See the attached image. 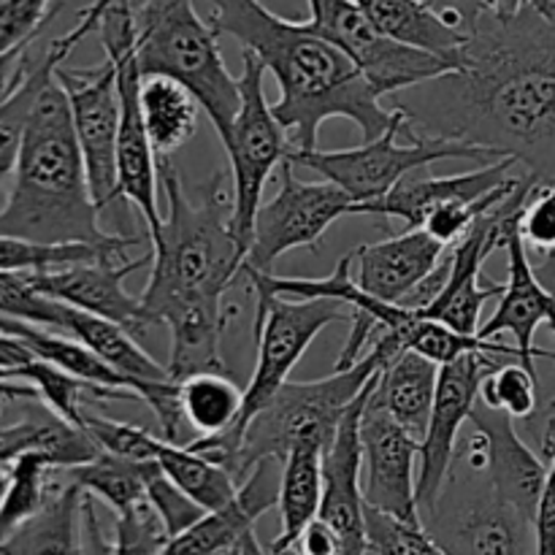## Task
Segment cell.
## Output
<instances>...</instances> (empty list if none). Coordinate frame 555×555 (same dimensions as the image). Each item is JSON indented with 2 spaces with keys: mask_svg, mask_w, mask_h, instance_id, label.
<instances>
[{
  "mask_svg": "<svg viewBox=\"0 0 555 555\" xmlns=\"http://www.w3.org/2000/svg\"><path fill=\"white\" fill-rule=\"evenodd\" d=\"M396 98L417 135L482 146L555 184V30L526 5L482 14L453 70Z\"/></svg>",
  "mask_w": 555,
  "mask_h": 555,
  "instance_id": "6da1fadb",
  "label": "cell"
},
{
  "mask_svg": "<svg viewBox=\"0 0 555 555\" xmlns=\"http://www.w3.org/2000/svg\"><path fill=\"white\" fill-rule=\"evenodd\" d=\"M217 36H233L271 70L280 101L271 106L276 122L291 133L293 150H318L323 122L347 117L363 141H374L393 122V108L379 95L347 54L320 38L307 22L271 14L260 0H206Z\"/></svg>",
  "mask_w": 555,
  "mask_h": 555,
  "instance_id": "7a4b0ae2",
  "label": "cell"
},
{
  "mask_svg": "<svg viewBox=\"0 0 555 555\" xmlns=\"http://www.w3.org/2000/svg\"><path fill=\"white\" fill-rule=\"evenodd\" d=\"M157 182L166 190L168 217L150 238L152 276L141 304L152 323L163 325L184 304L222 301L242 280L249 249L236 233L225 173L188 188L171 157H157Z\"/></svg>",
  "mask_w": 555,
  "mask_h": 555,
  "instance_id": "3957f363",
  "label": "cell"
},
{
  "mask_svg": "<svg viewBox=\"0 0 555 555\" xmlns=\"http://www.w3.org/2000/svg\"><path fill=\"white\" fill-rule=\"evenodd\" d=\"M14 184L0 209V236L33 244H117V233L98 225L95 201L85 157L76 141L68 98L57 79H49L27 119Z\"/></svg>",
  "mask_w": 555,
  "mask_h": 555,
  "instance_id": "277c9868",
  "label": "cell"
},
{
  "mask_svg": "<svg viewBox=\"0 0 555 555\" xmlns=\"http://www.w3.org/2000/svg\"><path fill=\"white\" fill-rule=\"evenodd\" d=\"M135 60L141 76H166L198 101L220 141L242 108V87L225 68L217 33L193 0H144L135 5Z\"/></svg>",
  "mask_w": 555,
  "mask_h": 555,
  "instance_id": "5b68a950",
  "label": "cell"
},
{
  "mask_svg": "<svg viewBox=\"0 0 555 555\" xmlns=\"http://www.w3.org/2000/svg\"><path fill=\"white\" fill-rule=\"evenodd\" d=\"M383 372L379 356L366 358L345 372L314 383H285L274 399L247 421L233 444L231 475L242 486L260 461H285L298 448H323L334 442L345 412L361 399Z\"/></svg>",
  "mask_w": 555,
  "mask_h": 555,
  "instance_id": "8992f818",
  "label": "cell"
},
{
  "mask_svg": "<svg viewBox=\"0 0 555 555\" xmlns=\"http://www.w3.org/2000/svg\"><path fill=\"white\" fill-rule=\"evenodd\" d=\"M345 320V304L328 301V298H269L255 304V347H258V363L244 388V412L242 421L233 431L217 434V437H201L188 442L198 453L209 455L220 466L231 472L233 444L238 431L247 426L253 415H258L266 404L276 396V390L287 383L304 352L309 350L320 331Z\"/></svg>",
  "mask_w": 555,
  "mask_h": 555,
  "instance_id": "52a82bcc",
  "label": "cell"
},
{
  "mask_svg": "<svg viewBox=\"0 0 555 555\" xmlns=\"http://www.w3.org/2000/svg\"><path fill=\"white\" fill-rule=\"evenodd\" d=\"M406 125L410 122H406L404 108H393V122L374 141H363L361 146H352V150L334 152L293 150L291 146L285 160L291 166H301L320 173L325 182L339 184L347 195H352L356 204H369V201L383 198L404 177H410V173L421 171V168L431 166L437 160H448V157H455V160L477 157L482 163L502 160V157L482 150V146L461 144V141L426 139V135L417 133L412 139V144L401 146L399 133L406 130Z\"/></svg>",
  "mask_w": 555,
  "mask_h": 555,
  "instance_id": "ba28073f",
  "label": "cell"
},
{
  "mask_svg": "<svg viewBox=\"0 0 555 555\" xmlns=\"http://www.w3.org/2000/svg\"><path fill=\"white\" fill-rule=\"evenodd\" d=\"M106 60L117 68L119 90V139H117V182L119 198H128L144 217L150 238L163 228L157 206V157L141 112V70L135 60V9L130 0L108 5L98 22Z\"/></svg>",
  "mask_w": 555,
  "mask_h": 555,
  "instance_id": "9c48e42d",
  "label": "cell"
},
{
  "mask_svg": "<svg viewBox=\"0 0 555 555\" xmlns=\"http://www.w3.org/2000/svg\"><path fill=\"white\" fill-rule=\"evenodd\" d=\"M421 520L448 555H537L534 524L509 507L486 475L466 480L453 469L439 502Z\"/></svg>",
  "mask_w": 555,
  "mask_h": 555,
  "instance_id": "30bf717a",
  "label": "cell"
},
{
  "mask_svg": "<svg viewBox=\"0 0 555 555\" xmlns=\"http://www.w3.org/2000/svg\"><path fill=\"white\" fill-rule=\"evenodd\" d=\"M263 79V63L244 49L242 76H238L242 108H238L231 135H228V141H222V146H225L228 160H231L233 222H236V233L247 244V249L249 238H253L255 215H258L260 201H263L266 182L291 152V146H287L291 135L276 122L274 112L266 101Z\"/></svg>",
  "mask_w": 555,
  "mask_h": 555,
  "instance_id": "8fae6325",
  "label": "cell"
},
{
  "mask_svg": "<svg viewBox=\"0 0 555 555\" xmlns=\"http://www.w3.org/2000/svg\"><path fill=\"white\" fill-rule=\"evenodd\" d=\"M309 30L347 54L379 98L399 95L453 70L448 60L379 33L352 0H309Z\"/></svg>",
  "mask_w": 555,
  "mask_h": 555,
  "instance_id": "7c38bea8",
  "label": "cell"
},
{
  "mask_svg": "<svg viewBox=\"0 0 555 555\" xmlns=\"http://www.w3.org/2000/svg\"><path fill=\"white\" fill-rule=\"evenodd\" d=\"M282 184L276 195L260 204L253 222L247 263L249 269L274 274V263L293 249H318L323 233L339 217L352 215V195L334 182H301L296 166L282 163Z\"/></svg>",
  "mask_w": 555,
  "mask_h": 555,
  "instance_id": "4fadbf2b",
  "label": "cell"
},
{
  "mask_svg": "<svg viewBox=\"0 0 555 555\" xmlns=\"http://www.w3.org/2000/svg\"><path fill=\"white\" fill-rule=\"evenodd\" d=\"M507 361L509 358L472 352V356L439 366L437 399H434L431 421H428V431L421 442V459H417V507H421V515L434 509L450 475H453L459 434L480 401L482 379Z\"/></svg>",
  "mask_w": 555,
  "mask_h": 555,
  "instance_id": "5bb4252c",
  "label": "cell"
},
{
  "mask_svg": "<svg viewBox=\"0 0 555 555\" xmlns=\"http://www.w3.org/2000/svg\"><path fill=\"white\" fill-rule=\"evenodd\" d=\"M54 79L63 87L74 119L76 141L85 157L92 201L98 211L119 198L117 139H119V90L117 68L103 63L98 68L70 70L60 65Z\"/></svg>",
  "mask_w": 555,
  "mask_h": 555,
  "instance_id": "9a60e30c",
  "label": "cell"
},
{
  "mask_svg": "<svg viewBox=\"0 0 555 555\" xmlns=\"http://www.w3.org/2000/svg\"><path fill=\"white\" fill-rule=\"evenodd\" d=\"M361 444L363 472H366L363 475L366 507L404 520V524L423 526L415 477L421 442L406 428H401L388 412L366 401L361 417Z\"/></svg>",
  "mask_w": 555,
  "mask_h": 555,
  "instance_id": "2e32d148",
  "label": "cell"
},
{
  "mask_svg": "<svg viewBox=\"0 0 555 555\" xmlns=\"http://www.w3.org/2000/svg\"><path fill=\"white\" fill-rule=\"evenodd\" d=\"M146 263L152 266V253L135 260L101 258L92 260V263H76L68 269L27 276L41 296L79 309V312L95 314L108 323L122 325L125 331L139 336L146 328H155V323H152L141 298H133L125 291V280Z\"/></svg>",
  "mask_w": 555,
  "mask_h": 555,
  "instance_id": "e0dca14e",
  "label": "cell"
},
{
  "mask_svg": "<svg viewBox=\"0 0 555 555\" xmlns=\"http://www.w3.org/2000/svg\"><path fill=\"white\" fill-rule=\"evenodd\" d=\"M379 374L372 379L361 399L345 412L334 442L323 455V502L318 518L328 524L339 534L347 555H366V502H363V444H361V417L372 388Z\"/></svg>",
  "mask_w": 555,
  "mask_h": 555,
  "instance_id": "ac0fdd59",
  "label": "cell"
},
{
  "mask_svg": "<svg viewBox=\"0 0 555 555\" xmlns=\"http://www.w3.org/2000/svg\"><path fill=\"white\" fill-rule=\"evenodd\" d=\"M280 461H260L225 507L206 513L198 524L168 540L163 555H228L236 551L255 534V524L280 504Z\"/></svg>",
  "mask_w": 555,
  "mask_h": 555,
  "instance_id": "d6986e66",
  "label": "cell"
},
{
  "mask_svg": "<svg viewBox=\"0 0 555 555\" xmlns=\"http://www.w3.org/2000/svg\"><path fill=\"white\" fill-rule=\"evenodd\" d=\"M0 555H112L98 526L95 504L63 475L47 507L5 542Z\"/></svg>",
  "mask_w": 555,
  "mask_h": 555,
  "instance_id": "ffe728a7",
  "label": "cell"
},
{
  "mask_svg": "<svg viewBox=\"0 0 555 555\" xmlns=\"http://www.w3.org/2000/svg\"><path fill=\"white\" fill-rule=\"evenodd\" d=\"M469 421L486 444V477L491 488L509 507L524 513L534 524L537 507H540L547 482L545 461H540V455H534V450L518 437L513 417L507 412L491 410L482 401H477Z\"/></svg>",
  "mask_w": 555,
  "mask_h": 555,
  "instance_id": "44dd1931",
  "label": "cell"
},
{
  "mask_svg": "<svg viewBox=\"0 0 555 555\" xmlns=\"http://www.w3.org/2000/svg\"><path fill=\"white\" fill-rule=\"evenodd\" d=\"M504 249H507V282H504V291L499 296L496 312L482 325L477 336L491 341L499 334H509L520 352V363L537 372V358H547V361L555 358V352L537 350L534 347L537 331H540L542 323H547V314H551V293L537 276L529 249H526L524 236H520V225L513 228Z\"/></svg>",
  "mask_w": 555,
  "mask_h": 555,
  "instance_id": "7402d4cb",
  "label": "cell"
},
{
  "mask_svg": "<svg viewBox=\"0 0 555 555\" xmlns=\"http://www.w3.org/2000/svg\"><path fill=\"white\" fill-rule=\"evenodd\" d=\"M513 166H518L513 157H502V160L486 163L477 171L459 173V177H421L415 171L401 179L383 198L352 206V215L396 217V220H404L410 231L423 228L428 215L437 211L439 206L459 204V201H482L493 190L507 184L513 179L509 177Z\"/></svg>",
  "mask_w": 555,
  "mask_h": 555,
  "instance_id": "603a6c76",
  "label": "cell"
},
{
  "mask_svg": "<svg viewBox=\"0 0 555 555\" xmlns=\"http://www.w3.org/2000/svg\"><path fill=\"white\" fill-rule=\"evenodd\" d=\"M444 255V244L428 236L423 228H412L385 242L361 244L352 253V269L363 293L385 304H401L426 276L437 271Z\"/></svg>",
  "mask_w": 555,
  "mask_h": 555,
  "instance_id": "cb8c5ba5",
  "label": "cell"
},
{
  "mask_svg": "<svg viewBox=\"0 0 555 555\" xmlns=\"http://www.w3.org/2000/svg\"><path fill=\"white\" fill-rule=\"evenodd\" d=\"M233 318H238V307L222 301L184 304L168 314L163 325L171 331L166 366L171 383H184L195 374H228L220 345Z\"/></svg>",
  "mask_w": 555,
  "mask_h": 555,
  "instance_id": "d4e9b609",
  "label": "cell"
},
{
  "mask_svg": "<svg viewBox=\"0 0 555 555\" xmlns=\"http://www.w3.org/2000/svg\"><path fill=\"white\" fill-rule=\"evenodd\" d=\"M437 363L423 358L421 352L406 350L379 372V379L369 401L388 412L417 442H423L428 431V421H431L434 399H437Z\"/></svg>",
  "mask_w": 555,
  "mask_h": 555,
  "instance_id": "484cf974",
  "label": "cell"
},
{
  "mask_svg": "<svg viewBox=\"0 0 555 555\" xmlns=\"http://www.w3.org/2000/svg\"><path fill=\"white\" fill-rule=\"evenodd\" d=\"M372 20L379 33L404 47L437 54L450 65H459V54L469 36L450 27L437 11L421 0H352Z\"/></svg>",
  "mask_w": 555,
  "mask_h": 555,
  "instance_id": "4316f807",
  "label": "cell"
},
{
  "mask_svg": "<svg viewBox=\"0 0 555 555\" xmlns=\"http://www.w3.org/2000/svg\"><path fill=\"white\" fill-rule=\"evenodd\" d=\"M198 101L166 76H141V112L155 157H171L198 130Z\"/></svg>",
  "mask_w": 555,
  "mask_h": 555,
  "instance_id": "83f0119b",
  "label": "cell"
},
{
  "mask_svg": "<svg viewBox=\"0 0 555 555\" xmlns=\"http://www.w3.org/2000/svg\"><path fill=\"white\" fill-rule=\"evenodd\" d=\"M323 448H298L282 461L280 534L269 547L296 545L301 531L318 518L323 502Z\"/></svg>",
  "mask_w": 555,
  "mask_h": 555,
  "instance_id": "f1b7e54d",
  "label": "cell"
},
{
  "mask_svg": "<svg viewBox=\"0 0 555 555\" xmlns=\"http://www.w3.org/2000/svg\"><path fill=\"white\" fill-rule=\"evenodd\" d=\"M60 472L41 453H25L0 469V542L47 507L60 486Z\"/></svg>",
  "mask_w": 555,
  "mask_h": 555,
  "instance_id": "f546056e",
  "label": "cell"
},
{
  "mask_svg": "<svg viewBox=\"0 0 555 555\" xmlns=\"http://www.w3.org/2000/svg\"><path fill=\"white\" fill-rule=\"evenodd\" d=\"M9 379H25L33 390H36L38 401L54 415L63 417L65 423L76 428H85V410L87 404H108V401H141L139 396L125 393V390L103 388V385L87 383V379L65 374L60 369L49 366V363L33 358L16 372L3 374Z\"/></svg>",
  "mask_w": 555,
  "mask_h": 555,
  "instance_id": "4dcf8cb0",
  "label": "cell"
},
{
  "mask_svg": "<svg viewBox=\"0 0 555 555\" xmlns=\"http://www.w3.org/2000/svg\"><path fill=\"white\" fill-rule=\"evenodd\" d=\"M155 464L204 513H215V509L225 507L238 491V482L233 480V475L225 466L193 450L190 444H173L160 439Z\"/></svg>",
  "mask_w": 555,
  "mask_h": 555,
  "instance_id": "1f68e13d",
  "label": "cell"
},
{
  "mask_svg": "<svg viewBox=\"0 0 555 555\" xmlns=\"http://www.w3.org/2000/svg\"><path fill=\"white\" fill-rule=\"evenodd\" d=\"M152 461H128L112 453H98L87 464L63 469L76 488L92 499H101L114 515H128L146 502V472Z\"/></svg>",
  "mask_w": 555,
  "mask_h": 555,
  "instance_id": "d6a6232c",
  "label": "cell"
},
{
  "mask_svg": "<svg viewBox=\"0 0 555 555\" xmlns=\"http://www.w3.org/2000/svg\"><path fill=\"white\" fill-rule=\"evenodd\" d=\"M179 385V410L184 423L204 437L228 434L244 412V390L228 374H195Z\"/></svg>",
  "mask_w": 555,
  "mask_h": 555,
  "instance_id": "836d02e7",
  "label": "cell"
},
{
  "mask_svg": "<svg viewBox=\"0 0 555 555\" xmlns=\"http://www.w3.org/2000/svg\"><path fill=\"white\" fill-rule=\"evenodd\" d=\"M133 244H141V236H122L117 244L95 247V244H33L25 238L0 236V271L9 274H43V271L68 269L76 263H92L101 258H122Z\"/></svg>",
  "mask_w": 555,
  "mask_h": 555,
  "instance_id": "e575fe53",
  "label": "cell"
},
{
  "mask_svg": "<svg viewBox=\"0 0 555 555\" xmlns=\"http://www.w3.org/2000/svg\"><path fill=\"white\" fill-rule=\"evenodd\" d=\"M60 65L63 63H60L47 47V52L38 57V63L33 65L30 76L22 81L20 90L0 106V182H3L9 173H14L33 106H36L38 95H41V90L47 87V81L52 79L54 70H57Z\"/></svg>",
  "mask_w": 555,
  "mask_h": 555,
  "instance_id": "d590c367",
  "label": "cell"
},
{
  "mask_svg": "<svg viewBox=\"0 0 555 555\" xmlns=\"http://www.w3.org/2000/svg\"><path fill=\"white\" fill-rule=\"evenodd\" d=\"M480 401L509 417H531L537 412V372L520 361H507L493 369L480 388Z\"/></svg>",
  "mask_w": 555,
  "mask_h": 555,
  "instance_id": "8d00e7d4",
  "label": "cell"
},
{
  "mask_svg": "<svg viewBox=\"0 0 555 555\" xmlns=\"http://www.w3.org/2000/svg\"><path fill=\"white\" fill-rule=\"evenodd\" d=\"M0 318L25 320V323L41 325V328L60 331L63 304L41 296L27 274L0 271Z\"/></svg>",
  "mask_w": 555,
  "mask_h": 555,
  "instance_id": "74e56055",
  "label": "cell"
},
{
  "mask_svg": "<svg viewBox=\"0 0 555 555\" xmlns=\"http://www.w3.org/2000/svg\"><path fill=\"white\" fill-rule=\"evenodd\" d=\"M369 553L374 555H448L423 526L404 524L366 507Z\"/></svg>",
  "mask_w": 555,
  "mask_h": 555,
  "instance_id": "f35d334b",
  "label": "cell"
},
{
  "mask_svg": "<svg viewBox=\"0 0 555 555\" xmlns=\"http://www.w3.org/2000/svg\"><path fill=\"white\" fill-rule=\"evenodd\" d=\"M85 431L101 448V453H112L128 461H155L163 439L152 437L146 428L112 421V417L92 415L90 410H85Z\"/></svg>",
  "mask_w": 555,
  "mask_h": 555,
  "instance_id": "ab89813d",
  "label": "cell"
},
{
  "mask_svg": "<svg viewBox=\"0 0 555 555\" xmlns=\"http://www.w3.org/2000/svg\"><path fill=\"white\" fill-rule=\"evenodd\" d=\"M146 502H150L152 509L160 515L163 526H166L168 531V540H173V537H179L182 531H188L190 526L198 524L206 515L193 499L184 496V493L163 475V469L155 461H152L150 472H146Z\"/></svg>",
  "mask_w": 555,
  "mask_h": 555,
  "instance_id": "60d3db41",
  "label": "cell"
},
{
  "mask_svg": "<svg viewBox=\"0 0 555 555\" xmlns=\"http://www.w3.org/2000/svg\"><path fill=\"white\" fill-rule=\"evenodd\" d=\"M166 545L168 531L150 502L139 504L128 515L117 518L112 555H163Z\"/></svg>",
  "mask_w": 555,
  "mask_h": 555,
  "instance_id": "b9f144b4",
  "label": "cell"
},
{
  "mask_svg": "<svg viewBox=\"0 0 555 555\" xmlns=\"http://www.w3.org/2000/svg\"><path fill=\"white\" fill-rule=\"evenodd\" d=\"M520 236L529 255L537 258L555 255V184L540 182L531 190L520 217Z\"/></svg>",
  "mask_w": 555,
  "mask_h": 555,
  "instance_id": "7bdbcfd3",
  "label": "cell"
},
{
  "mask_svg": "<svg viewBox=\"0 0 555 555\" xmlns=\"http://www.w3.org/2000/svg\"><path fill=\"white\" fill-rule=\"evenodd\" d=\"M114 3H117V0H92L87 9L79 11V22H76V27H70L65 36L54 38V41L49 43V52H52L60 63H65V57L76 49V43H79L85 36H90L92 30H98V22H101V16L106 14L108 5Z\"/></svg>",
  "mask_w": 555,
  "mask_h": 555,
  "instance_id": "ee69618b",
  "label": "cell"
},
{
  "mask_svg": "<svg viewBox=\"0 0 555 555\" xmlns=\"http://www.w3.org/2000/svg\"><path fill=\"white\" fill-rule=\"evenodd\" d=\"M421 3L437 11L450 27H455L464 36H472V30H475L482 16L480 0H421Z\"/></svg>",
  "mask_w": 555,
  "mask_h": 555,
  "instance_id": "f6af8a7d",
  "label": "cell"
},
{
  "mask_svg": "<svg viewBox=\"0 0 555 555\" xmlns=\"http://www.w3.org/2000/svg\"><path fill=\"white\" fill-rule=\"evenodd\" d=\"M30 361H33V352L27 350L25 345H20V341L11 339V336L0 334V372L3 374L16 372V369H22Z\"/></svg>",
  "mask_w": 555,
  "mask_h": 555,
  "instance_id": "bcb514c9",
  "label": "cell"
},
{
  "mask_svg": "<svg viewBox=\"0 0 555 555\" xmlns=\"http://www.w3.org/2000/svg\"><path fill=\"white\" fill-rule=\"evenodd\" d=\"M537 276H540L542 285L551 293V314H547V325L555 334V255H547V258H540V266H534Z\"/></svg>",
  "mask_w": 555,
  "mask_h": 555,
  "instance_id": "7dc6e473",
  "label": "cell"
},
{
  "mask_svg": "<svg viewBox=\"0 0 555 555\" xmlns=\"http://www.w3.org/2000/svg\"><path fill=\"white\" fill-rule=\"evenodd\" d=\"M228 555H304L301 551H298L296 545H291V547H260L258 545V537H247V540L242 542V545L236 547V551H231Z\"/></svg>",
  "mask_w": 555,
  "mask_h": 555,
  "instance_id": "c3c4849f",
  "label": "cell"
},
{
  "mask_svg": "<svg viewBox=\"0 0 555 555\" xmlns=\"http://www.w3.org/2000/svg\"><path fill=\"white\" fill-rule=\"evenodd\" d=\"M14 399H38V396L30 385L11 383V379L3 377V372H0V410H3L5 401H14Z\"/></svg>",
  "mask_w": 555,
  "mask_h": 555,
  "instance_id": "681fc988",
  "label": "cell"
},
{
  "mask_svg": "<svg viewBox=\"0 0 555 555\" xmlns=\"http://www.w3.org/2000/svg\"><path fill=\"white\" fill-rule=\"evenodd\" d=\"M482 5V14H491V16H513L518 14L524 0H480Z\"/></svg>",
  "mask_w": 555,
  "mask_h": 555,
  "instance_id": "f907efd6",
  "label": "cell"
},
{
  "mask_svg": "<svg viewBox=\"0 0 555 555\" xmlns=\"http://www.w3.org/2000/svg\"><path fill=\"white\" fill-rule=\"evenodd\" d=\"M524 5L534 11L540 20H545L555 30V0H524Z\"/></svg>",
  "mask_w": 555,
  "mask_h": 555,
  "instance_id": "816d5d0a",
  "label": "cell"
}]
</instances>
